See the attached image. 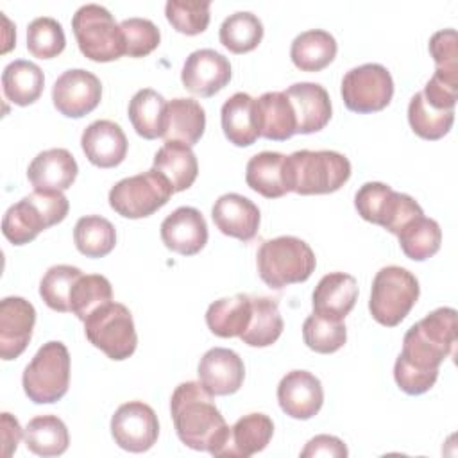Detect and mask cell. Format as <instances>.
<instances>
[{"mask_svg": "<svg viewBox=\"0 0 458 458\" xmlns=\"http://www.w3.org/2000/svg\"><path fill=\"white\" fill-rule=\"evenodd\" d=\"M458 324L454 308H437L415 322L403 338V351L394 365L397 386L408 395L428 392L437 377L440 363L454 352Z\"/></svg>", "mask_w": 458, "mask_h": 458, "instance_id": "cell-1", "label": "cell"}, {"mask_svg": "<svg viewBox=\"0 0 458 458\" xmlns=\"http://www.w3.org/2000/svg\"><path fill=\"white\" fill-rule=\"evenodd\" d=\"M200 381H186L175 386L170 411L179 440L195 449L220 456L227 440L229 426Z\"/></svg>", "mask_w": 458, "mask_h": 458, "instance_id": "cell-2", "label": "cell"}, {"mask_svg": "<svg viewBox=\"0 0 458 458\" xmlns=\"http://www.w3.org/2000/svg\"><path fill=\"white\" fill-rule=\"evenodd\" d=\"M288 191L322 195L340 190L351 177V161L336 150H297L284 159Z\"/></svg>", "mask_w": 458, "mask_h": 458, "instance_id": "cell-3", "label": "cell"}, {"mask_svg": "<svg viewBox=\"0 0 458 458\" xmlns=\"http://www.w3.org/2000/svg\"><path fill=\"white\" fill-rule=\"evenodd\" d=\"M70 204L63 191L34 190L16 204L9 206L2 220L4 236L14 245L32 242L41 231L63 222Z\"/></svg>", "mask_w": 458, "mask_h": 458, "instance_id": "cell-4", "label": "cell"}, {"mask_svg": "<svg viewBox=\"0 0 458 458\" xmlns=\"http://www.w3.org/2000/svg\"><path fill=\"white\" fill-rule=\"evenodd\" d=\"M258 274L265 284L281 290L306 281L317 265L311 247L297 236H277L265 240L256 254Z\"/></svg>", "mask_w": 458, "mask_h": 458, "instance_id": "cell-5", "label": "cell"}, {"mask_svg": "<svg viewBox=\"0 0 458 458\" xmlns=\"http://www.w3.org/2000/svg\"><path fill=\"white\" fill-rule=\"evenodd\" d=\"M21 385L27 397L36 404L57 403L70 385V352L63 342L43 344L25 367Z\"/></svg>", "mask_w": 458, "mask_h": 458, "instance_id": "cell-6", "label": "cell"}, {"mask_svg": "<svg viewBox=\"0 0 458 458\" xmlns=\"http://www.w3.org/2000/svg\"><path fill=\"white\" fill-rule=\"evenodd\" d=\"M72 29L79 50L88 59L107 63L125 55V43L120 23L114 21V16L104 5H81L72 18Z\"/></svg>", "mask_w": 458, "mask_h": 458, "instance_id": "cell-7", "label": "cell"}, {"mask_svg": "<svg viewBox=\"0 0 458 458\" xmlns=\"http://www.w3.org/2000/svg\"><path fill=\"white\" fill-rule=\"evenodd\" d=\"M419 292V281L410 270L397 265L383 267L372 281L369 301L372 318L386 327L401 324L417 302Z\"/></svg>", "mask_w": 458, "mask_h": 458, "instance_id": "cell-8", "label": "cell"}, {"mask_svg": "<svg viewBox=\"0 0 458 458\" xmlns=\"http://www.w3.org/2000/svg\"><path fill=\"white\" fill-rule=\"evenodd\" d=\"M84 333L89 344L116 361L129 358L138 345V335L129 308L114 301L98 306L86 317Z\"/></svg>", "mask_w": 458, "mask_h": 458, "instance_id": "cell-9", "label": "cell"}, {"mask_svg": "<svg viewBox=\"0 0 458 458\" xmlns=\"http://www.w3.org/2000/svg\"><path fill=\"white\" fill-rule=\"evenodd\" d=\"M354 206L363 220L377 224L395 236L408 222L424 215L413 197L394 191L388 184L377 181L365 182L356 191Z\"/></svg>", "mask_w": 458, "mask_h": 458, "instance_id": "cell-10", "label": "cell"}, {"mask_svg": "<svg viewBox=\"0 0 458 458\" xmlns=\"http://www.w3.org/2000/svg\"><path fill=\"white\" fill-rule=\"evenodd\" d=\"M174 188L157 170L125 177L109 190V206L125 218H143L163 208Z\"/></svg>", "mask_w": 458, "mask_h": 458, "instance_id": "cell-11", "label": "cell"}, {"mask_svg": "<svg viewBox=\"0 0 458 458\" xmlns=\"http://www.w3.org/2000/svg\"><path fill=\"white\" fill-rule=\"evenodd\" d=\"M342 98L354 113H376L385 109L394 97V79L377 63L351 68L342 79Z\"/></svg>", "mask_w": 458, "mask_h": 458, "instance_id": "cell-12", "label": "cell"}, {"mask_svg": "<svg viewBox=\"0 0 458 458\" xmlns=\"http://www.w3.org/2000/svg\"><path fill=\"white\" fill-rule=\"evenodd\" d=\"M111 435L118 447L129 453H145L157 440V415L143 401L123 403L111 417Z\"/></svg>", "mask_w": 458, "mask_h": 458, "instance_id": "cell-13", "label": "cell"}, {"mask_svg": "<svg viewBox=\"0 0 458 458\" xmlns=\"http://www.w3.org/2000/svg\"><path fill=\"white\" fill-rule=\"evenodd\" d=\"M102 98L100 79L82 68L63 72L52 86L55 109L68 118H81L91 113Z\"/></svg>", "mask_w": 458, "mask_h": 458, "instance_id": "cell-14", "label": "cell"}, {"mask_svg": "<svg viewBox=\"0 0 458 458\" xmlns=\"http://www.w3.org/2000/svg\"><path fill=\"white\" fill-rule=\"evenodd\" d=\"M182 86L199 97H213L231 81L229 59L213 48L191 52L181 72Z\"/></svg>", "mask_w": 458, "mask_h": 458, "instance_id": "cell-15", "label": "cell"}, {"mask_svg": "<svg viewBox=\"0 0 458 458\" xmlns=\"http://www.w3.org/2000/svg\"><path fill=\"white\" fill-rule=\"evenodd\" d=\"M36 310L23 297H5L0 302V356L9 361L18 358L32 338Z\"/></svg>", "mask_w": 458, "mask_h": 458, "instance_id": "cell-16", "label": "cell"}, {"mask_svg": "<svg viewBox=\"0 0 458 458\" xmlns=\"http://www.w3.org/2000/svg\"><path fill=\"white\" fill-rule=\"evenodd\" d=\"M277 401L281 410L299 420L315 417L324 403L320 379L308 370H292L277 385Z\"/></svg>", "mask_w": 458, "mask_h": 458, "instance_id": "cell-17", "label": "cell"}, {"mask_svg": "<svg viewBox=\"0 0 458 458\" xmlns=\"http://www.w3.org/2000/svg\"><path fill=\"white\" fill-rule=\"evenodd\" d=\"M159 229L166 249L182 256L197 254L208 242V224L202 213L191 206H181L174 209L161 222Z\"/></svg>", "mask_w": 458, "mask_h": 458, "instance_id": "cell-18", "label": "cell"}, {"mask_svg": "<svg viewBox=\"0 0 458 458\" xmlns=\"http://www.w3.org/2000/svg\"><path fill=\"white\" fill-rule=\"evenodd\" d=\"M197 374L199 381L211 395H231L240 390L245 367L233 349L213 347L200 358Z\"/></svg>", "mask_w": 458, "mask_h": 458, "instance_id": "cell-19", "label": "cell"}, {"mask_svg": "<svg viewBox=\"0 0 458 458\" xmlns=\"http://www.w3.org/2000/svg\"><path fill=\"white\" fill-rule=\"evenodd\" d=\"M284 95L288 97L299 134H311L322 131L331 118V98L324 86L317 82H295Z\"/></svg>", "mask_w": 458, "mask_h": 458, "instance_id": "cell-20", "label": "cell"}, {"mask_svg": "<svg viewBox=\"0 0 458 458\" xmlns=\"http://www.w3.org/2000/svg\"><path fill=\"white\" fill-rule=\"evenodd\" d=\"M127 138L113 120L91 122L81 136V147L89 163L100 168H113L127 156Z\"/></svg>", "mask_w": 458, "mask_h": 458, "instance_id": "cell-21", "label": "cell"}, {"mask_svg": "<svg viewBox=\"0 0 458 458\" xmlns=\"http://www.w3.org/2000/svg\"><path fill=\"white\" fill-rule=\"evenodd\" d=\"M211 216L220 233L242 242H250L256 236L261 220L258 206L240 193L218 197L213 204Z\"/></svg>", "mask_w": 458, "mask_h": 458, "instance_id": "cell-22", "label": "cell"}, {"mask_svg": "<svg viewBox=\"0 0 458 458\" xmlns=\"http://www.w3.org/2000/svg\"><path fill=\"white\" fill-rule=\"evenodd\" d=\"M358 299V283L351 274L329 272L315 286L311 295L313 313L344 320Z\"/></svg>", "mask_w": 458, "mask_h": 458, "instance_id": "cell-23", "label": "cell"}, {"mask_svg": "<svg viewBox=\"0 0 458 458\" xmlns=\"http://www.w3.org/2000/svg\"><path fill=\"white\" fill-rule=\"evenodd\" d=\"M79 166L75 157L66 148H48L39 152L27 168V177L34 190L64 191L75 177Z\"/></svg>", "mask_w": 458, "mask_h": 458, "instance_id": "cell-24", "label": "cell"}, {"mask_svg": "<svg viewBox=\"0 0 458 458\" xmlns=\"http://www.w3.org/2000/svg\"><path fill=\"white\" fill-rule=\"evenodd\" d=\"M254 113L259 136L272 141H286L297 134L295 113L284 91H267L254 98Z\"/></svg>", "mask_w": 458, "mask_h": 458, "instance_id": "cell-25", "label": "cell"}, {"mask_svg": "<svg viewBox=\"0 0 458 458\" xmlns=\"http://www.w3.org/2000/svg\"><path fill=\"white\" fill-rule=\"evenodd\" d=\"M274 435V422L265 413H247L229 429L222 458H249L263 451Z\"/></svg>", "mask_w": 458, "mask_h": 458, "instance_id": "cell-26", "label": "cell"}, {"mask_svg": "<svg viewBox=\"0 0 458 458\" xmlns=\"http://www.w3.org/2000/svg\"><path fill=\"white\" fill-rule=\"evenodd\" d=\"M220 122L225 138L236 147H249L259 138L254 98L249 93L238 91L231 95L220 109Z\"/></svg>", "mask_w": 458, "mask_h": 458, "instance_id": "cell-27", "label": "cell"}, {"mask_svg": "<svg viewBox=\"0 0 458 458\" xmlns=\"http://www.w3.org/2000/svg\"><path fill=\"white\" fill-rule=\"evenodd\" d=\"M284 159L281 152L263 150L252 156L245 166V182L256 193L267 199H279L288 193Z\"/></svg>", "mask_w": 458, "mask_h": 458, "instance_id": "cell-28", "label": "cell"}, {"mask_svg": "<svg viewBox=\"0 0 458 458\" xmlns=\"http://www.w3.org/2000/svg\"><path fill=\"white\" fill-rule=\"evenodd\" d=\"M252 315V297L236 293L222 297L208 306L206 324L209 331L220 338L242 336L249 327Z\"/></svg>", "mask_w": 458, "mask_h": 458, "instance_id": "cell-29", "label": "cell"}, {"mask_svg": "<svg viewBox=\"0 0 458 458\" xmlns=\"http://www.w3.org/2000/svg\"><path fill=\"white\" fill-rule=\"evenodd\" d=\"M154 170L166 177L175 191L188 190L199 174V163L191 147L181 141H165L154 156Z\"/></svg>", "mask_w": 458, "mask_h": 458, "instance_id": "cell-30", "label": "cell"}, {"mask_svg": "<svg viewBox=\"0 0 458 458\" xmlns=\"http://www.w3.org/2000/svg\"><path fill=\"white\" fill-rule=\"evenodd\" d=\"M206 129L204 107L193 98H174L166 106L165 141L195 145Z\"/></svg>", "mask_w": 458, "mask_h": 458, "instance_id": "cell-31", "label": "cell"}, {"mask_svg": "<svg viewBox=\"0 0 458 458\" xmlns=\"http://www.w3.org/2000/svg\"><path fill=\"white\" fill-rule=\"evenodd\" d=\"M338 45L333 34L322 29L304 30L292 41V63L302 72H320L336 55Z\"/></svg>", "mask_w": 458, "mask_h": 458, "instance_id": "cell-32", "label": "cell"}, {"mask_svg": "<svg viewBox=\"0 0 458 458\" xmlns=\"http://www.w3.org/2000/svg\"><path fill=\"white\" fill-rule=\"evenodd\" d=\"M2 88L7 100L16 106L34 104L45 88L41 68L27 59L11 61L2 73Z\"/></svg>", "mask_w": 458, "mask_h": 458, "instance_id": "cell-33", "label": "cell"}, {"mask_svg": "<svg viewBox=\"0 0 458 458\" xmlns=\"http://www.w3.org/2000/svg\"><path fill=\"white\" fill-rule=\"evenodd\" d=\"M165 97L150 88H143L134 93L129 102V120L134 131L145 140L163 138L166 125Z\"/></svg>", "mask_w": 458, "mask_h": 458, "instance_id": "cell-34", "label": "cell"}, {"mask_svg": "<svg viewBox=\"0 0 458 458\" xmlns=\"http://www.w3.org/2000/svg\"><path fill=\"white\" fill-rule=\"evenodd\" d=\"M23 438L27 449L38 456H59L70 444L68 428L57 415H38L30 419Z\"/></svg>", "mask_w": 458, "mask_h": 458, "instance_id": "cell-35", "label": "cell"}, {"mask_svg": "<svg viewBox=\"0 0 458 458\" xmlns=\"http://www.w3.org/2000/svg\"><path fill=\"white\" fill-rule=\"evenodd\" d=\"M283 327L277 301L270 297H252L250 322L240 338L250 347H268L281 336Z\"/></svg>", "mask_w": 458, "mask_h": 458, "instance_id": "cell-36", "label": "cell"}, {"mask_svg": "<svg viewBox=\"0 0 458 458\" xmlns=\"http://www.w3.org/2000/svg\"><path fill=\"white\" fill-rule=\"evenodd\" d=\"M73 242L77 250L86 258H104L116 245V231L107 218L88 215L77 220L73 227Z\"/></svg>", "mask_w": 458, "mask_h": 458, "instance_id": "cell-37", "label": "cell"}, {"mask_svg": "<svg viewBox=\"0 0 458 458\" xmlns=\"http://www.w3.org/2000/svg\"><path fill=\"white\" fill-rule=\"evenodd\" d=\"M401 250L413 261H424L438 252L442 243V229L437 220L424 215L406 224L399 234Z\"/></svg>", "mask_w": 458, "mask_h": 458, "instance_id": "cell-38", "label": "cell"}, {"mask_svg": "<svg viewBox=\"0 0 458 458\" xmlns=\"http://www.w3.org/2000/svg\"><path fill=\"white\" fill-rule=\"evenodd\" d=\"M218 38L220 43L233 54H245L261 43L263 23L250 11H236L222 21Z\"/></svg>", "mask_w": 458, "mask_h": 458, "instance_id": "cell-39", "label": "cell"}, {"mask_svg": "<svg viewBox=\"0 0 458 458\" xmlns=\"http://www.w3.org/2000/svg\"><path fill=\"white\" fill-rule=\"evenodd\" d=\"M408 122L417 136L424 140H440L453 127L454 109H437L429 106L419 91L410 98Z\"/></svg>", "mask_w": 458, "mask_h": 458, "instance_id": "cell-40", "label": "cell"}, {"mask_svg": "<svg viewBox=\"0 0 458 458\" xmlns=\"http://www.w3.org/2000/svg\"><path fill=\"white\" fill-rule=\"evenodd\" d=\"M111 299H113V288L107 277L100 274H89V276L82 274L72 288L70 311L79 320L84 322L91 311L109 302Z\"/></svg>", "mask_w": 458, "mask_h": 458, "instance_id": "cell-41", "label": "cell"}, {"mask_svg": "<svg viewBox=\"0 0 458 458\" xmlns=\"http://www.w3.org/2000/svg\"><path fill=\"white\" fill-rule=\"evenodd\" d=\"M304 344L320 354H331L344 347L347 340V329L344 320H333L317 313H311L302 324Z\"/></svg>", "mask_w": 458, "mask_h": 458, "instance_id": "cell-42", "label": "cell"}, {"mask_svg": "<svg viewBox=\"0 0 458 458\" xmlns=\"http://www.w3.org/2000/svg\"><path fill=\"white\" fill-rule=\"evenodd\" d=\"M81 276V268L72 265L50 267L39 283V295L45 304L61 313L70 311V293Z\"/></svg>", "mask_w": 458, "mask_h": 458, "instance_id": "cell-43", "label": "cell"}, {"mask_svg": "<svg viewBox=\"0 0 458 458\" xmlns=\"http://www.w3.org/2000/svg\"><path fill=\"white\" fill-rule=\"evenodd\" d=\"M66 47L63 25L50 16L34 18L27 27V48L34 57L52 59Z\"/></svg>", "mask_w": 458, "mask_h": 458, "instance_id": "cell-44", "label": "cell"}, {"mask_svg": "<svg viewBox=\"0 0 458 458\" xmlns=\"http://www.w3.org/2000/svg\"><path fill=\"white\" fill-rule=\"evenodd\" d=\"M209 7V0H168L165 4V14L177 32L195 36L208 29Z\"/></svg>", "mask_w": 458, "mask_h": 458, "instance_id": "cell-45", "label": "cell"}, {"mask_svg": "<svg viewBox=\"0 0 458 458\" xmlns=\"http://www.w3.org/2000/svg\"><path fill=\"white\" fill-rule=\"evenodd\" d=\"M120 29L125 43V55L145 57L161 41V32L148 18H127L120 21Z\"/></svg>", "mask_w": 458, "mask_h": 458, "instance_id": "cell-46", "label": "cell"}, {"mask_svg": "<svg viewBox=\"0 0 458 458\" xmlns=\"http://www.w3.org/2000/svg\"><path fill=\"white\" fill-rule=\"evenodd\" d=\"M429 54L435 61V70L458 75V48H456V30L444 29L431 36Z\"/></svg>", "mask_w": 458, "mask_h": 458, "instance_id": "cell-47", "label": "cell"}, {"mask_svg": "<svg viewBox=\"0 0 458 458\" xmlns=\"http://www.w3.org/2000/svg\"><path fill=\"white\" fill-rule=\"evenodd\" d=\"M301 456L302 458H308V456L344 458V456H347V447L338 437L317 435L306 444V447L301 451Z\"/></svg>", "mask_w": 458, "mask_h": 458, "instance_id": "cell-48", "label": "cell"}, {"mask_svg": "<svg viewBox=\"0 0 458 458\" xmlns=\"http://www.w3.org/2000/svg\"><path fill=\"white\" fill-rule=\"evenodd\" d=\"M21 437H23V431L20 422L11 413L4 411L2 413V447H4L5 458H9L16 451Z\"/></svg>", "mask_w": 458, "mask_h": 458, "instance_id": "cell-49", "label": "cell"}]
</instances>
